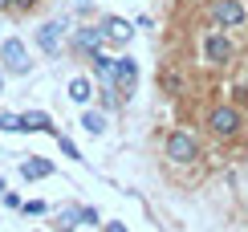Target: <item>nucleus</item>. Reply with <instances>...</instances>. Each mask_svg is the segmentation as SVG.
Here are the masks:
<instances>
[{
  "label": "nucleus",
  "mask_w": 248,
  "mask_h": 232,
  "mask_svg": "<svg viewBox=\"0 0 248 232\" xmlns=\"http://www.w3.org/2000/svg\"><path fill=\"white\" fill-rule=\"evenodd\" d=\"M0 90H4V66H0Z\"/></svg>",
  "instance_id": "a878e982"
},
{
  "label": "nucleus",
  "mask_w": 248,
  "mask_h": 232,
  "mask_svg": "<svg viewBox=\"0 0 248 232\" xmlns=\"http://www.w3.org/2000/svg\"><path fill=\"white\" fill-rule=\"evenodd\" d=\"M33 4H37V0H13V8H16V13H29Z\"/></svg>",
  "instance_id": "4be33fe9"
},
{
  "label": "nucleus",
  "mask_w": 248,
  "mask_h": 232,
  "mask_svg": "<svg viewBox=\"0 0 248 232\" xmlns=\"http://www.w3.org/2000/svg\"><path fill=\"white\" fill-rule=\"evenodd\" d=\"M49 175H53V163L41 159V155H29V159L20 163V179H29V183H33V179H49Z\"/></svg>",
  "instance_id": "9b49d317"
},
{
  "label": "nucleus",
  "mask_w": 248,
  "mask_h": 232,
  "mask_svg": "<svg viewBox=\"0 0 248 232\" xmlns=\"http://www.w3.org/2000/svg\"><path fill=\"white\" fill-rule=\"evenodd\" d=\"M81 224H102V216H98V208H81Z\"/></svg>",
  "instance_id": "aec40b11"
},
{
  "label": "nucleus",
  "mask_w": 248,
  "mask_h": 232,
  "mask_svg": "<svg viewBox=\"0 0 248 232\" xmlns=\"http://www.w3.org/2000/svg\"><path fill=\"white\" fill-rule=\"evenodd\" d=\"M114 61H118V57H110L106 49H98V53L90 57V66H94V78H98V86H114Z\"/></svg>",
  "instance_id": "9d476101"
},
{
  "label": "nucleus",
  "mask_w": 248,
  "mask_h": 232,
  "mask_svg": "<svg viewBox=\"0 0 248 232\" xmlns=\"http://www.w3.org/2000/svg\"><path fill=\"white\" fill-rule=\"evenodd\" d=\"M208 20L216 29H244L248 25V4L244 0H208Z\"/></svg>",
  "instance_id": "20e7f679"
},
{
  "label": "nucleus",
  "mask_w": 248,
  "mask_h": 232,
  "mask_svg": "<svg viewBox=\"0 0 248 232\" xmlns=\"http://www.w3.org/2000/svg\"><path fill=\"white\" fill-rule=\"evenodd\" d=\"M81 224V208L78 204H69V208H61L57 212V232H74Z\"/></svg>",
  "instance_id": "2eb2a0df"
},
{
  "label": "nucleus",
  "mask_w": 248,
  "mask_h": 232,
  "mask_svg": "<svg viewBox=\"0 0 248 232\" xmlns=\"http://www.w3.org/2000/svg\"><path fill=\"white\" fill-rule=\"evenodd\" d=\"M81 131L86 134H106V110H81Z\"/></svg>",
  "instance_id": "4468645a"
},
{
  "label": "nucleus",
  "mask_w": 248,
  "mask_h": 232,
  "mask_svg": "<svg viewBox=\"0 0 248 232\" xmlns=\"http://www.w3.org/2000/svg\"><path fill=\"white\" fill-rule=\"evenodd\" d=\"M240 126H244V110L236 106V102H220V106L208 110V131L216 139H236Z\"/></svg>",
  "instance_id": "7ed1b4c3"
},
{
  "label": "nucleus",
  "mask_w": 248,
  "mask_h": 232,
  "mask_svg": "<svg viewBox=\"0 0 248 232\" xmlns=\"http://www.w3.org/2000/svg\"><path fill=\"white\" fill-rule=\"evenodd\" d=\"M0 131H13V134H25V118H20V114H0Z\"/></svg>",
  "instance_id": "dca6fc26"
},
{
  "label": "nucleus",
  "mask_w": 248,
  "mask_h": 232,
  "mask_svg": "<svg viewBox=\"0 0 248 232\" xmlns=\"http://www.w3.org/2000/svg\"><path fill=\"white\" fill-rule=\"evenodd\" d=\"M106 232H126V224H118V220H114V224H106Z\"/></svg>",
  "instance_id": "b1692460"
},
{
  "label": "nucleus",
  "mask_w": 248,
  "mask_h": 232,
  "mask_svg": "<svg viewBox=\"0 0 248 232\" xmlns=\"http://www.w3.org/2000/svg\"><path fill=\"white\" fill-rule=\"evenodd\" d=\"M69 98H74L78 106H90V98H94V82H90V78H69Z\"/></svg>",
  "instance_id": "ddd939ff"
},
{
  "label": "nucleus",
  "mask_w": 248,
  "mask_h": 232,
  "mask_svg": "<svg viewBox=\"0 0 248 232\" xmlns=\"http://www.w3.org/2000/svg\"><path fill=\"white\" fill-rule=\"evenodd\" d=\"M78 4H90V0H78Z\"/></svg>",
  "instance_id": "bb28decb"
},
{
  "label": "nucleus",
  "mask_w": 248,
  "mask_h": 232,
  "mask_svg": "<svg viewBox=\"0 0 248 232\" xmlns=\"http://www.w3.org/2000/svg\"><path fill=\"white\" fill-rule=\"evenodd\" d=\"M20 212H25V216H45L49 204H45V199H25V204H20Z\"/></svg>",
  "instance_id": "a211bd4d"
},
{
  "label": "nucleus",
  "mask_w": 248,
  "mask_h": 232,
  "mask_svg": "<svg viewBox=\"0 0 248 232\" xmlns=\"http://www.w3.org/2000/svg\"><path fill=\"white\" fill-rule=\"evenodd\" d=\"M114 86L122 98H130L134 86H139V66H134V57H118L114 61Z\"/></svg>",
  "instance_id": "6e6552de"
},
{
  "label": "nucleus",
  "mask_w": 248,
  "mask_h": 232,
  "mask_svg": "<svg viewBox=\"0 0 248 232\" xmlns=\"http://www.w3.org/2000/svg\"><path fill=\"white\" fill-rule=\"evenodd\" d=\"M61 41H65V20H45V25L37 29V49L41 53H61Z\"/></svg>",
  "instance_id": "0eeeda50"
},
{
  "label": "nucleus",
  "mask_w": 248,
  "mask_h": 232,
  "mask_svg": "<svg viewBox=\"0 0 248 232\" xmlns=\"http://www.w3.org/2000/svg\"><path fill=\"white\" fill-rule=\"evenodd\" d=\"M200 53H203V61H208V66H228V61L236 57V41H232V33L228 29H208V33L200 37Z\"/></svg>",
  "instance_id": "f03ea898"
},
{
  "label": "nucleus",
  "mask_w": 248,
  "mask_h": 232,
  "mask_svg": "<svg viewBox=\"0 0 248 232\" xmlns=\"http://www.w3.org/2000/svg\"><path fill=\"white\" fill-rule=\"evenodd\" d=\"M4 8H13V0H0V13H4Z\"/></svg>",
  "instance_id": "393cba45"
},
{
  "label": "nucleus",
  "mask_w": 248,
  "mask_h": 232,
  "mask_svg": "<svg viewBox=\"0 0 248 232\" xmlns=\"http://www.w3.org/2000/svg\"><path fill=\"white\" fill-rule=\"evenodd\" d=\"M20 118H25V131H41V134H53V139L61 134L57 126H53V118H49L45 110H25Z\"/></svg>",
  "instance_id": "f8f14e48"
},
{
  "label": "nucleus",
  "mask_w": 248,
  "mask_h": 232,
  "mask_svg": "<svg viewBox=\"0 0 248 232\" xmlns=\"http://www.w3.org/2000/svg\"><path fill=\"white\" fill-rule=\"evenodd\" d=\"M0 199H4V208H20V204H25V199H20L16 192H4V196H0Z\"/></svg>",
  "instance_id": "412c9836"
},
{
  "label": "nucleus",
  "mask_w": 248,
  "mask_h": 232,
  "mask_svg": "<svg viewBox=\"0 0 248 232\" xmlns=\"http://www.w3.org/2000/svg\"><path fill=\"white\" fill-rule=\"evenodd\" d=\"M163 159L175 163V167H191L200 159V139L191 131H183V126H175L167 139H163Z\"/></svg>",
  "instance_id": "f257e3e1"
},
{
  "label": "nucleus",
  "mask_w": 248,
  "mask_h": 232,
  "mask_svg": "<svg viewBox=\"0 0 248 232\" xmlns=\"http://www.w3.org/2000/svg\"><path fill=\"white\" fill-rule=\"evenodd\" d=\"M57 147H61V155H65V159H78V163H81V151H78V143H74V139L57 134Z\"/></svg>",
  "instance_id": "f3484780"
},
{
  "label": "nucleus",
  "mask_w": 248,
  "mask_h": 232,
  "mask_svg": "<svg viewBox=\"0 0 248 232\" xmlns=\"http://www.w3.org/2000/svg\"><path fill=\"white\" fill-rule=\"evenodd\" d=\"M69 45H74V53H81V57H94L98 49H106V33H102V25H81Z\"/></svg>",
  "instance_id": "423d86ee"
},
{
  "label": "nucleus",
  "mask_w": 248,
  "mask_h": 232,
  "mask_svg": "<svg viewBox=\"0 0 248 232\" xmlns=\"http://www.w3.org/2000/svg\"><path fill=\"white\" fill-rule=\"evenodd\" d=\"M159 86L167 90V94H179V73H171V69H163V73H159Z\"/></svg>",
  "instance_id": "6ab92c4d"
},
{
  "label": "nucleus",
  "mask_w": 248,
  "mask_h": 232,
  "mask_svg": "<svg viewBox=\"0 0 248 232\" xmlns=\"http://www.w3.org/2000/svg\"><path fill=\"white\" fill-rule=\"evenodd\" d=\"M98 25H102V33H106V45H126L134 37V25L126 17H102Z\"/></svg>",
  "instance_id": "1a4fd4ad"
},
{
  "label": "nucleus",
  "mask_w": 248,
  "mask_h": 232,
  "mask_svg": "<svg viewBox=\"0 0 248 232\" xmlns=\"http://www.w3.org/2000/svg\"><path fill=\"white\" fill-rule=\"evenodd\" d=\"M236 94V102H240V106H248V86H240V90H232Z\"/></svg>",
  "instance_id": "5701e85b"
},
{
  "label": "nucleus",
  "mask_w": 248,
  "mask_h": 232,
  "mask_svg": "<svg viewBox=\"0 0 248 232\" xmlns=\"http://www.w3.org/2000/svg\"><path fill=\"white\" fill-rule=\"evenodd\" d=\"M0 66H4V73H16V78H25L29 66H33V61H29V45H25L20 37H8L4 45H0Z\"/></svg>",
  "instance_id": "39448f33"
}]
</instances>
